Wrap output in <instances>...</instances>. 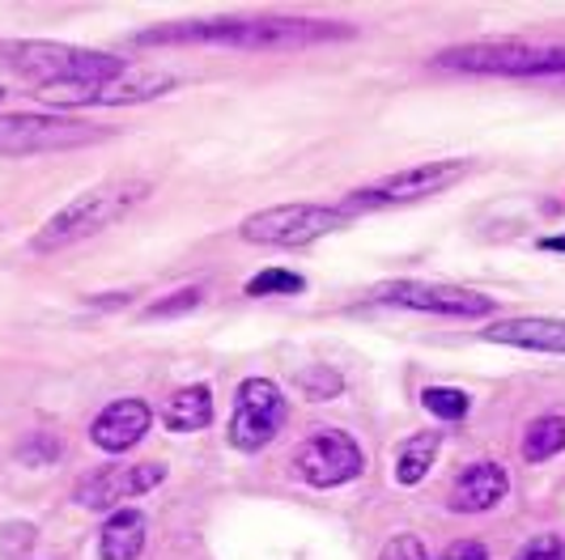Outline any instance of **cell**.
<instances>
[{
	"label": "cell",
	"instance_id": "6",
	"mask_svg": "<svg viewBox=\"0 0 565 560\" xmlns=\"http://www.w3.org/2000/svg\"><path fill=\"white\" fill-rule=\"evenodd\" d=\"M349 222V208L337 204H277L243 222V238L255 247H307L315 238H328Z\"/></svg>",
	"mask_w": 565,
	"mask_h": 560
},
{
	"label": "cell",
	"instance_id": "22",
	"mask_svg": "<svg viewBox=\"0 0 565 560\" xmlns=\"http://www.w3.org/2000/svg\"><path fill=\"white\" fill-rule=\"evenodd\" d=\"M514 560H565V543L557 535H536L514 552Z\"/></svg>",
	"mask_w": 565,
	"mask_h": 560
},
{
	"label": "cell",
	"instance_id": "24",
	"mask_svg": "<svg viewBox=\"0 0 565 560\" xmlns=\"http://www.w3.org/2000/svg\"><path fill=\"white\" fill-rule=\"evenodd\" d=\"M383 560H429V552H425V543L417 535H396V539L387 543Z\"/></svg>",
	"mask_w": 565,
	"mask_h": 560
},
{
	"label": "cell",
	"instance_id": "13",
	"mask_svg": "<svg viewBox=\"0 0 565 560\" xmlns=\"http://www.w3.org/2000/svg\"><path fill=\"white\" fill-rule=\"evenodd\" d=\"M149 424H153V412H149L145 399H115L89 424V438H94V446H103L107 454H124V450H132L149 433Z\"/></svg>",
	"mask_w": 565,
	"mask_h": 560
},
{
	"label": "cell",
	"instance_id": "23",
	"mask_svg": "<svg viewBox=\"0 0 565 560\" xmlns=\"http://www.w3.org/2000/svg\"><path fill=\"white\" fill-rule=\"evenodd\" d=\"M298 383H302L307 395H315V399L340 391V378L332 374V369H307V374H298Z\"/></svg>",
	"mask_w": 565,
	"mask_h": 560
},
{
	"label": "cell",
	"instance_id": "17",
	"mask_svg": "<svg viewBox=\"0 0 565 560\" xmlns=\"http://www.w3.org/2000/svg\"><path fill=\"white\" fill-rule=\"evenodd\" d=\"M162 424L174 429V433H200V429H209L213 424V395L209 387H183V391H174L167 399V408H162Z\"/></svg>",
	"mask_w": 565,
	"mask_h": 560
},
{
	"label": "cell",
	"instance_id": "7",
	"mask_svg": "<svg viewBox=\"0 0 565 560\" xmlns=\"http://www.w3.org/2000/svg\"><path fill=\"white\" fill-rule=\"evenodd\" d=\"M370 298L383 302V306L447 314V319H481V314L498 310V302L489 293L463 289V284H425V280H383V284L370 289Z\"/></svg>",
	"mask_w": 565,
	"mask_h": 560
},
{
	"label": "cell",
	"instance_id": "20",
	"mask_svg": "<svg viewBox=\"0 0 565 560\" xmlns=\"http://www.w3.org/2000/svg\"><path fill=\"white\" fill-rule=\"evenodd\" d=\"M307 284L298 272H285V268H268L259 277L247 280V298H268V293H302Z\"/></svg>",
	"mask_w": 565,
	"mask_h": 560
},
{
	"label": "cell",
	"instance_id": "15",
	"mask_svg": "<svg viewBox=\"0 0 565 560\" xmlns=\"http://www.w3.org/2000/svg\"><path fill=\"white\" fill-rule=\"evenodd\" d=\"M507 493H510L507 467H498V463H477V467H468L463 476L455 480L451 505L459 514H484V509H493V505L502 502Z\"/></svg>",
	"mask_w": 565,
	"mask_h": 560
},
{
	"label": "cell",
	"instance_id": "18",
	"mask_svg": "<svg viewBox=\"0 0 565 560\" xmlns=\"http://www.w3.org/2000/svg\"><path fill=\"white\" fill-rule=\"evenodd\" d=\"M438 433H417V438H408L404 450H399L396 459V480L404 488H413V484H422V476L429 472V463L438 459Z\"/></svg>",
	"mask_w": 565,
	"mask_h": 560
},
{
	"label": "cell",
	"instance_id": "3",
	"mask_svg": "<svg viewBox=\"0 0 565 560\" xmlns=\"http://www.w3.org/2000/svg\"><path fill=\"white\" fill-rule=\"evenodd\" d=\"M149 196V183L145 179H119V183H103L94 192L77 196L73 204H64L52 222L34 234V251H64L73 243H85L94 234H103L111 222H119L132 204H141Z\"/></svg>",
	"mask_w": 565,
	"mask_h": 560
},
{
	"label": "cell",
	"instance_id": "19",
	"mask_svg": "<svg viewBox=\"0 0 565 560\" xmlns=\"http://www.w3.org/2000/svg\"><path fill=\"white\" fill-rule=\"evenodd\" d=\"M565 450V417H540L523 433V459L527 463H548Z\"/></svg>",
	"mask_w": 565,
	"mask_h": 560
},
{
	"label": "cell",
	"instance_id": "2",
	"mask_svg": "<svg viewBox=\"0 0 565 560\" xmlns=\"http://www.w3.org/2000/svg\"><path fill=\"white\" fill-rule=\"evenodd\" d=\"M0 60L34 82L39 89H60V85H89L119 77L128 64L107 52L89 47H68V43H43V39H22V43H0Z\"/></svg>",
	"mask_w": 565,
	"mask_h": 560
},
{
	"label": "cell",
	"instance_id": "26",
	"mask_svg": "<svg viewBox=\"0 0 565 560\" xmlns=\"http://www.w3.org/2000/svg\"><path fill=\"white\" fill-rule=\"evenodd\" d=\"M443 560H489V552H484L477 539H459V543L447 548V557Z\"/></svg>",
	"mask_w": 565,
	"mask_h": 560
},
{
	"label": "cell",
	"instance_id": "1",
	"mask_svg": "<svg viewBox=\"0 0 565 560\" xmlns=\"http://www.w3.org/2000/svg\"><path fill=\"white\" fill-rule=\"evenodd\" d=\"M353 30L340 22H315V18H204V22H183V26H162L141 34L137 43H196V47H234V52H298V47H319L349 39Z\"/></svg>",
	"mask_w": 565,
	"mask_h": 560
},
{
	"label": "cell",
	"instance_id": "14",
	"mask_svg": "<svg viewBox=\"0 0 565 560\" xmlns=\"http://www.w3.org/2000/svg\"><path fill=\"white\" fill-rule=\"evenodd\" d=\"M489 344H510V348H532V353H565V319H502L484 327Z\"/></svg>",
	"mask_w": 565,
	"mask_h": 560
},
{
	"label": "cell",
	"instance_id": "11",
	"mask_svg": "<svg viewBox=\"0 0 565 560\" xmlns=\"http://www.w3.org/2000/svg\"><path fill=\"white\" fill-rule=\"evenodd\" d=\"M167 89H174V77H167V73L124 68L119 77H107V82L60 85V89H43V94L60 107H137V103H149Z\"/></svg>",
	"mask_w": 565,
	"mask_h": 560
},
{
	"label": "cell",
	"instance_id": "12",
	"mask_svg": "<svg viewBox=\"0 0 565 560\" xmlns=\"http://www.w3.org/2000/svg\"><path fill=\"white\" fill-rule=\"evenodd\" d=\"M162 467L158 463H137V467H103V472H89V476L77 484V505L85 509H115L128 497H141L149 488L162 484Z\"/></svg>",
	"mask_w": 565,
	"mask_h": 560
},
{
	"label": "cell",
	"instance_id": "28",
	"mask_svg": "<svg viewBox=\"0 0 565 560\" xmlns=\"http://www.w3.org/2000/svg\"><path fill=\"white\" fill-rule=\"evenodd\" d=\"M540 247H544V251H565V234H557V238H544Z\"/></svg>",
	"mask_w": 565,
	"mask_h": 560
},
{
	"label": "cell",
	"instance_id": "16",
	"mask_svg": "<svg viewBox=\"0 0 565 560\" xmlns=\"http://www.w3.org/2000/svg\"><path fill=\"white\" fill-rule=\"evenodd\" d=\"M103 560H137L145 552V514L141 509H115L98 535Z\"/></svg>",
	"mask_w": 565,
	"mask_h": 560
},
{
	"label": "cell",
	"instance_id": "27",
	"mask_svg": "<svg viewBox=\"0 0 565 560\" xmlns=\"http://www.w3.org/2000/svg\"><path fill=\"white\" fill-rule=\"evenodd\" d=\"M18 454H22L26 463H34V459H39V450H18ZM43 459H60V442H47V446H43Z\"/></svg>",
	"mask_w": 565,
	"mask_h": 560
},
{
	"label": "cell",
	"instance_id": "5",
	"mask_svg": "<svg viewBox=\"0 0 565 560\" xmlns=\"http://www.w3.org/2000/svg\"><path fill=\"white\" fill-rule=\"evenodd\" d=\"M111 137V128L73 119V115H0V158H30V153H60L82 149Z\"/></svg>",
	"mask_w": 565,
	"mask_h": 560
},
{
	"label": "cell",
	"instance_id": "8",
	"mask_svg": "<svg viewBox=\"0 0 565 560\" xmlns=\"http://www.w3.org/2000/svg\"><path fill=\"white\" fill-rule=\"evenodd\" d=\"M463 174H468V166H463V162H425V166L396 170V174H387V179H379V183H366L362 192H353V196L344 200V208L353 213V208H392V204H417V200L438 196V192L455 187Z\"/></svg>",
	"mask_w": 565,
	"mask_h": 560
},
{
	"label": "cell",
	"instance_id": "4",
	"mask_svg": "<svg viewBox=\"0 0 565 560\" xmlns=\"http://www.w3.org/2000/svg\"><path fill=\"white\" fill-rule=\"evenodd\" d=\"M434 64L484 77H544L565 73V43H468L443 52Z\"/></svg>",
	"mask_w": 565,
	"mask_h": 560
},
{
	"label": "cell",
	"instance_id": "10",
	"mask_svg": "<svg viewBox=\"0 0 565 560\" xmlns=\"http://www.w3.org/2000/svg\"><path fill=\"white\" fill-rule=\"evenodd\" d=\"M285 424V395L277 383L268 378H247L238 387V399H234V420H230V442L234 450L252 454V450H264L277 429Z\"/></svg>",
	"mask_w": 565,
	"mask_h": 560
},
{
	"label": "cell",
	"instance_id": "9",
	"mask_svg": "<svg viewBox=\"0 0 565 560\" xmlns=\"http://www.w3.org/2000/svg\"><path fill=\"white\" fill-rule=\"evenodd\" d=\"M294 472L307 480V484H315V488H337V484H349V480H358L366 472V454H362V446L349 433L319 429V433H311L298 446Z\"/></svg>",
	"mask_w": 565,
	"mask_h": 560
},
{
	"label": "cell",
	"instance_id": "25",
	"mask_svg": "<svg viewBox=\"0 0 565 560\" xmlns=\"http://www.w3.org/2000/svg\"><path fill=\"white\" fill-rule=\"evenodd\" d=\"M200 302V289H183V293H174L167 302H158V306L149 310V319H170V314H183V310H192Z\"/></svg>",
	"mask_w": 565,
	"mask_h": 560
},
{
	"label": "cell",
	"instance_id": "21",
	"mask_svg": "<svg viewBox=\"0 0 565 560\" xmlns=\"http://www.w3.org/2000/svg\"><path fill=\"white\" fill-rule=\"evenodd\" d=\"M422 403L438 420H463L468 417V395L455 391V387H429V391L422 395Z\"/></svg>",
	"mask_w": 565,
	"mask_h": 560
}]
</instances>
